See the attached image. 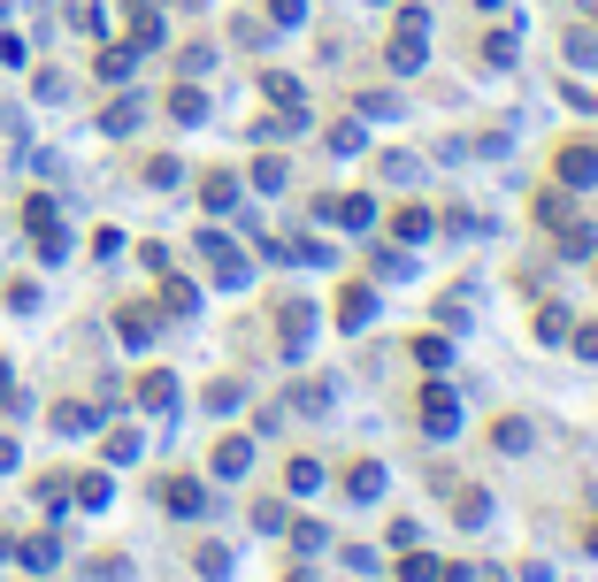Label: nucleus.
Segmentation results:
<instances>
[{
    "mask_svg": "<svg viewBox=\"0 0 598 582\" xmlns=\"http://www.w3.org/2000/svg\"><path fill=\"white\" fill-rule=\"evenodd\" d=\"M452 521H460V529H483V521H491V491H483V483H460V491H452Z\"/></svg>",
    "mask_w": 598,
    "mask_h": 582,
    "instance_id": "20e7f679",
    "label": "nucleus"
},
{
    "mask_svg": "<svg viewBox=\"0 0 598 582\" xmlns=\"http://www.w3.org/2000/svg\"><path fill=\"white\" fill-rule=\"evenodd\" d=\"M169 399H177V376H161V368H153L147 384H139V407H153V414H161Z\"/></svg>",
    "mask_w": 598,
    "mask_h": 582,
    "instance_id": "f8f14e48",
    "label": "nucleus"
},
{
    "mask_svg": "<svg viewBox=\"0 0 598 582\" xmlns=\"http://www.w3.org/2000/svg\"><path fill=\"white\" fill-rule=\"evenodd\" d=\"M584 552H598V521H584Z\"/></svg>",
    "mask_w": 598,
    "mask_h": 582,
    "instance_id": "5701e85b",
    "label": "nucleus"
},
{
    "mask_svg": "<svg viewBox=\"0 0 598 582\" xmlns=\"http://www.w3.org/2000/svg\"><path fill=\"white\" fill-rule=\"evenodd\" d=\"M423 430L430 436L460 430V391H452V384H423Z\"/></svg>",
    "mask_w": 598,
    "mask_h": 582,
    "instance_id": "f257e3e1",
    "label": "nucleus"
},
{
    "mask_svg": "<svg viewBox=\"0 0 598 582\" xmlns=\"http://www.w3.org/2000/svg\"><path fill=\"white\" fill-rule=\"evenodd\" d=\"M322 483V460H292V491H314Z\"/></svg>",
    "mask_w": 598,
    "mask_h": 582,
    "instance_id": "412c9836",
    "label": "nucleus"
},
{
    "mask_svg": "<svg viewBox=\"0 0 598 582\" xmlns=\"http://www.w3.org/2000/svg\"><path fill=\"white\" fill-rule=\"evenodd\" d=\"M322 223H338V230H369V223H376V200H369V192H353V200H322Z\"/></svg>",
    "mask_w": 598,
    "mask_h": 582,
    "instance_id": "7ed1b4c3",
    "label": "nucleus"
},
{
    "mask_svg": "<svg viewBox=\"0 0 598 582\" xmlns=\"http://www.w3.org/2000/svg\"><path fill=\"white\" fill-rule=\"evenodd\" d=\"M537 337H545V345H560V337H568V314H560V306H545V314H537Z\"/></svg>",
    "mask_w": 598,
    "mask_h": 582,
    "instance_id": "f3484780",
    "label": "nucleus"
},
{
    "mask_svg": "<svg viewBox=\"0 0 598 582\" xmlns=\"http://www.w3.org/2000/svg\"><path fill=\"white\" fill-rule=\"evenodd\" d=\"M560 184H598V153H591L584 139L560 146Z\"/></svg>",
    "mask_w": 598,
    "mask_h": 582,
    "instance_id": "39448f33",
    "label": "nucleus"
},
{
    "mask_svg": "<svg viewBox=\"0 0 598 582\" xmlns=\"http://www.w3.org/2000/svg\"><path fill=\"white\" fill-rule=\"evenodd\" d=\"M153 330H161V322H153V306H124V314H116V337H124V345H147Z\"/></svg>",
    "mask_w": 598,
    "mask_h": 582,
    "instance_id": "6e6552de",
    "label": "nucleus"
},
{
    "mask_svg": "<svg viewBox=\"0 0 598 582\" xmlns=\"http://www.w3.org/2000/svg\"><path fill=\"white\" fill-rule=\"evenodd\" d=\"M169 116H177V123H200V116H207V93L177 85V93H169Z\"/></svg>",
    "mask_w": 598,
    "mask_h": 582,
    "instance_id": "9b49d317",
    "label": "nucleus"
},
{
    "mask_svg": "<svg viewBox=\"0 0 598 582\" xmlns=\"http://www.w3.org/2000/svg\"><path fill=\"white\" fill-rule=\"evenodd\" d=\"M399 582H438V560H430V552H415V560H399Z\"/></svg>",
    "mask_w": 598,
    "mask_h": 582,
    "instance_id": "2eb2a0df",
    "label": "nucleus"
},
{
    "mask_svg": "<svg viewBox=\"0 0 598 582\" xmlns=\"http://www.w3.org/2000/svg\"><path fill=\"white\" fill-rule=\"evenodd\" d=\"M369 314H376V291H369V284H345V291H338V322H353V330H361Z\"/></svg>",
    "mask_w": 598,
    "mask_h": 582,
    "instance_id": "0eeeda50",
    "label": "nucleus"
},
{
    "mask_svg": "<svg viewBox=\"0 0 598 582\" xmlns=\"http://www.w3.org/2000/svg\"><path fill=\"white\" fill-rule=\"evenodd\" d=\"M161 498H169V514H184V521H192V514L207 506V491H200L192 475H169V483H161Z\"/></svg>",
    "mask_w": 598,
    "mask_h": 582,
    "instance_id": "423d86ee",
    "label": "nucleus"
},
{
    "mask_svg": "<svg viewBox=\"0 0 598 582\" xmlns=\"http://www.w3.org/2000/svg\"><path fill=\"white\" fill-rule=\"evenodd\" d=\"M299 8H307V0H269V15H277V23H299Z\"/></svg>",
    "mask_w": 598,
    "mask_h": 582,
    "instance_id": "4be33fe9",
    "label": "nucleus"
},
{
    "mask_svg": "<svg viewBox=\"0 0 598 582\" xmlns=\"http://www.w3.org/2000/svg\"><path fill=\"white\" fill-rule=\"evenodd\" d=\"M200 575L223 582V575H231V552H223V545H207V552H200Z\"/></svg>",
    "mask_w": 598,
    "mask_h": 582,
    "instance_id": "aec40b11",
    "label": "nucleus"
},
{
    "mask_svg": "<svg viewBox=\"0 0 598 582\" xmlns=\"http://www.w3.org/2000/svg\"><path fill=\"white\" fill-rule=\"evenodd\" d=\"M392 230H399V238H430V215H423V207H399Z\"/></svg>",
    "mask_w": 598,
    "mask_h": 582,
    "instance_id": "4468645a",
    "label": "nucleus"
},
{
    "mask_svg": "<svg viewBox=\"0 0 598 582\" xmlns=\"http://www.w3.org/2000/svg\"><path fill=\"white\" fill-rule=\"evenodd\" d=\"M231 200H238V184H231V176H207V207L231 215Z\"/></svg>",
    "mask_w": 598,
    "mask_h": 582,
    "instance_id": "dca6fc26",
    "label": "nucleus"
},
{
    "mask_svg": "<svg viewBox=\"0 0 598 582\" xmlns=\"http://www.w3.org/2000/svg\"><path fill=\"white\" fill-rule=\"evenodd\" d=\"M200 254H207V277H215V284H246V261H238V246H231V238L200 230Z\"/></svg>",
    "mask_w": 598,
    "mask_h": 582,
    "instance_id": "f03ea898",
    "label": "nucleus"
},
{
    "mask_svg": "<svg viewBox=\"0 0 598 582\" xmlns=\"http://www.w3.org/2000/svg\"><path fill=\"white\" fill-rule=\"evenodd\" d=\"M246 467H254V444L246 436H223L215 444V475H246Z\"/></svg>",
    "mask_w": 598,
    "mask_h": 582,
    "instance_id": "1a4fd4ad",
    "label": "nucleus"
},
{
    "mask_svg": "<svg viewBox=\"0 0 598 582\" xmlns=\"http://www.w3.org/2000/svg\"><path fill=\"white\" fill-rule=\"evenodd\" d=\"M491 444H499V452H530V422H499Z\"/></svg>",
    "mask_w": 598,
    "mask_h": 582,
    "instance_id": "ddd939ff",
    "label": "nucleus"
},
{
    "mask_svg": "<svg viewBox=\"0 0 598 582\" xmlns=\"http://www.w3.org/2000/svg\"><path fill=\"white\" fill-rule=\"evenodd\" d=\"M285 521H292V514H285V506H277V498H261V506H254V529H269V537H277V529H285Z\"/></svg>",
    "mask_w": 598,
    "mask_h": 582,
    "instance_id": "a211bd4d",
    "label": "nucleus"
},
{
    "mask_svg": "<svg viewBox=\"0 0 598 582\" xmlns=\"http://www.w3.org/2000/svg\"><path fill=\"white\" fill-rule=\"evenodd\" d=\"M345 491H353V498L369 506V498L384 491V467H376V460H353V475H345Z\"/></svg>",
    "mask_w": 598,
    "mask_h": 582,
    "instance_id": "9d476101",
    "label": "nucleus"
},
{
    "mask_svg": "<svg viewBox=\"0 0 598 582\" xmlns=\"http://www.w3.org/2000/svg\"><path fill=\"white\" fill-rule=\"evenodd\" d=\"M446 353H452L446 337H415V360H423V368H446Z\"/></svg>",
    "mask_w": 598,
    "mask_h": 582,
    "instance_id": "6ab92c4d",
    "label": "nucleus"
}]
</instances>
